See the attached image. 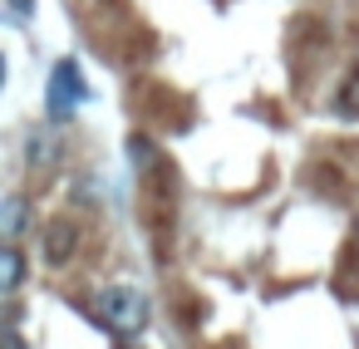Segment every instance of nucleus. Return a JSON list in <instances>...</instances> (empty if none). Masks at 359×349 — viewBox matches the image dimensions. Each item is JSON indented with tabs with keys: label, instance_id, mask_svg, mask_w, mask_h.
<instances>
[{
	"label": "nucleus",
	"instance_id": "f257e3e1",
	"mask_svg": "<svg viewBox=\"0 0 359 349\" xmlns=\"http://www.w3.org/2000/svg\"><path fill=\"white\" fill-rule=\"evenodd\" d=\"M94 315H99V324H104V329H114L118 339H133V334H143V329L153 324L148 295H143V290H133V285H109V290H99Z\"/></svg>",
	"mask_w": 359,
	"mask_h": 349
},
{
	"label": "nucleus",
	"instance_id": "f03ea898",
	"mask_svg": "<svg viewBox=\"0 0 359 349\" xmlns=\"http://www.w3.org/2000/svg\"><path fill=\"white\" fill-rule=\"evenodd\" d=\"M84 99H89V89H84L79 64H74V60H60L55 74H50V118H55V123L74 118V109H79Z\"/></svg>",
	"mask_w": 359,
	"mask_h": 349
},
{
	"label": "nucleus",
	"instance_id": "7ed1b4c3",
	"mask_svg": "<svg viewBox=\"0 0 359 349\" xmlns=\"http://www.w3.org/2000/svg\"><path fill=\"white\" fill-rule=\"evenodd\" d=\"M74 251H79V226L65 221V217L50 221V226H45V261H50V266H69Z\"/></svg>",
	"mask_w": 359,
	"mask_h": 349
},
{
	"label": "nucleus",
	"instance_id": "20e7f679",
	"mask_svg": "<svg viewBox=\"0 0 359 349\" xmlns=\"http://www.w3.org/2000/svg\"><path fill=\"white\" fill-rule=\"evenodd\" d=\"M20 280H25V256H20V246L0 241V300L15 295V290H20Z\"/></svg>",
	"mask_w": 359,
	"mask_h": 349
},
{
	"label": "nucleus",
	"instance_id": "39448f33",
	"mask_svg": "<svg viewBox=\"0 0 359 349\" xmlns=\"http://www.w3.org/2000/svg\"><path fill=\"white\" fill-rule=\"evenodd\" d=\"M30 226V202L25 197H6L0 202V236H20Z\"/></svg>",
	"mask_w": 359,
	"mask_h": 349
},
{
	"label": "nucleus",
	"instance_id": "423d86ee",
	"mask_svg": "<svg viewBox=\"0 0 359 349\" xmlns=\"http://www.w3.org/2000/svg\"><path fill=\"white\" fill-rule=\"evenodd\" d=\"M128 153H133V167H153V143L148 138H133Z\"/></svg>",
	"mask_w": 359,
	"mask_h": 349
},
{
	"label": "nucleus",
	"instance_id": "0eeeda50",
	"mask_svg": "<svg viewBox=\"0 0 359 349\" xmlns=\"http://www.w3.org/2000/svg\"><path fill=\"white\" fill-rule=\"evenodd\" d=\"M50 158H55V143H40V138H35V143H30V167H45Z\"/></svg>",
	"mask_w": 359,
	"mask_h": 349
},
{
	"label": "nucleus",
	"instance_id": "6e6552de",
	"mask_svg": "<svg viewBox=\"0 0 359 349\" xmlns=\"http://www.w3.org/2000/svg\"><path fill=\"white\" fill-rule=\"evenodd\" d=\"M334 109H339V118H354V114H349V109H354V84H344V89H339Z\"/></svg>",
	"mask_w": 359,
	"mask_h": 349
},
{
	"label": "nucleus",
	"instance_id": "1a4fd4ad",
	"mask_svg": "<svg viewBox=\"0 0 359 349\" xmlns=\"http://www.w3.org/2000/svg\"><path fill=\"white\" fill-rule=\"evenodd\" d=\"M11 11H15V15H30V11H35V0H11Z\"/></svg>",
	"mask_w": 359,
	"mask_h": 349
},
{
	"label": "nucleus",
	"instance_id": "9d476101",
	"mask_svg": "<svg viewBox=\"0 0 359 349\" xmlns=\"http://www.w3.org/2000/svg\"><path fill=\"white\" fill-rule=\"evenodd\" d=\"M6 74H11V64H6V55H0V89H6Z\"/></svg>",
	"mask_w": 359,
	"mask_h": 349
}]
</instances>
